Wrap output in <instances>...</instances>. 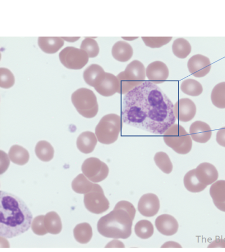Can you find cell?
Instances as JSON below:
<instances>
[{"label":"cell","mask_w":225,"mask_h":252,"mask_svg":"<svg viewBox=\"0 0 225 252\" xmlns=\"http://www.w3.org/2000/svg\"><path fill=\"white\" fill-rule=\"evenodd\" d=\"M94 87L96 91L102 96L109 97L119 93L120 84L116 76L111 73L104 72L96 80Z\"/></svg>","instance_id":"30bf717a"},{"label":"cell","mask_w":225,"mask_h":252,"mask_svg":"<svg viewBox=\"0 0 225 252\" xmlns=\"http://www.w3.org/2000/svg\"><path fill=\"white\" fill-rule=\"evenodd\" d=\"M173 103L157 85L145 81L124 97L121 117L129 126L162 135L176 121Z\"/></svg>","instance_id":"6da1fadb"},{"label":"cell","mask_w":225,"mask_h":252,"mask_svg":"<svg viewBox=\"0 0 225 252\" xmlns=\"http://www.w3.org/2000/svg\"><path fill=\"white\" fill-rule=\"evenodd\" d=\"M174 109L176 119L185 123L192 121L197 112L195 103L188 98L180 99L174 104Z\"/></svg>","instance_id":"7c38bea8"},{"label":"cell","mask_w":225,"mask_h":252,"mask_svg":"<svg viewBox=\"0 0 225 252\" xmlns=\"http://www.w3.org/2000/svg\"><path fill=\"white\" fill-rule=\"evenodd\" d=\"M104 72H105L102 66L96 64H92L84 72L83 77L85 82L90 86L94 87L96 80Z\"/></svg>","instance_id":"d6a6232c"},{"label":"cell","mask_w":225,"mask_h":252,"mask_svg":"<svg viewBox=\"0 0 225 252\" xmlns=\"http://www.w3.org/2000/svg\"><path fill=\"white\" fill-rule=\"evenodd\" d=\"M146 77L149 82L155 84L163 83L168 78L169 70L167 65L162 62H153L146 69Z\"/></svg>","instance_id":"5bb4252c"},{"label":"cell","mask_w":225,"mask_h":252,"mask_svg":"<svg viewBox=\"0 0 225 252\" xmlns=\"http://www.w3.org/2000/svg\"><path fill=\"white\" fill-rule=\"evenodd\" d=\"M155 225L161 234L166 236H171L176 234L179 227V223L176 219L166 214L156 218Z\"/></svg>","instance_id":"e0dca14e"},{"label":"cell","mask_w":225,"mask_h":252,"mask_svg":"<svg viewBox=\"0 0 225 252\" xmlns=\"http://www.w3.org/2000/svg\"><path fill=\"white\" fill-rule=\"evenodd\" d=\"M84 202L86 208L95 215H100L109 208V202L102 188L96 184L92 191L84 194Z\"/></svg>","instance_id":"ba28073f"},{"label":"cell","mask_w":225,"mask_h":252,"mask_svg":"<svg viewBox=\"0 0 225 252\" xmlns=\"http://www.w3.org/2000/svg\"><path fill=\"white\" fill-rule=\"evenodd\" d=\"M185 188L189 191L198 193L203 191L207 186L201 183L195 175V169L187 173L184 179Z\"/></svg>","instance_id":"484cf974"},{"label":"cell","mask_w":225,"mask_h":252,"mask_svg":"<svg viewBox=\"0 0 225 252\" xmlns=\"http://www.w3.org/2000/svg\"><path fill=\"white\" fill-rule=\"evenodd\" d=\"M97 138L94 132L85 131L79 136L76 141L78 150L84 154L92 153L97 143Z\"/></svg>","instance_id":"ffe728a7"},{"label":"cell","mask_w":225,"mask_h":252,"mask_svg":"<svg viewBox=\"0 0 225 252\" xmlns=\"http://www.w3.org/2000/svg\"><path fill=\"white\" fill-rule=\"evenodd\" d=\"M8 158L13 163L24 165L28 162L30 156L28 151L22 146L13 145L9 151Z\"/></svg>","instance_id":"603a6c76"},{"label":"cell","mask_w":225,"mask_h":252,"mask_svg":"<svg viewBox=\"0 0 225 252\" xmlns=\"http://www.w3.org/2000/svg\"><path fill=\"white\" fill-rule=\"evenodd\" d=\"M137 208L138 212L143 216L154 217L160 211V199L155 194H143L138 201Z\"/></svg>","instance_id":"4fadbf2b"},{"label":"cell","mask_w":225,"mask_h":252,"mask_svg":"<svg viewBox=\"0 0 225 252\" xmlns=\"http://www.w3.org/2000/svg\"><path fill=\"white\" fill-rule=\"evenodd\" d=\"M154 160L155 163L162 172L166 174H169L173 169V165L167 155L164 152H157L155 156Z\"/></svg>","instance_id":"836d02e7"},{"label":"cell","mask_w":225,"mask_h":252,"mask_svg":"<svg viewBox=\"0 0 225 252\" xmlns=\"http://www.w3.org/2000/svg\"><path fill=\"white\" fill-rule=\"evenodd\" d=\"M108 245H111L107 247H119V248H124L125 246H124V244L122 243V242L119 241L118 240H113L112 242H110Z\"/></svg>","instance_id":"7bdbcfd3"},{"label":"cell","mask_w":225,"mask_h":252,"mask_svg":"<svg viewBox=\"0 0 225 252\" xmlns=\"http://www.w3.org/2000/svg\"><path fill=\"white\" fill-rule=\"evenodd\" d=\"M161 248H182L181 246L175 242L169 241L166 242L161 246Z\"/></svg>","instance_id":"b9f144b4"},{"label":"cell","mask_w":225,"mask_h":252,"mask_svg":"<svg viewBox=\"0 0 225 252\" xmlns=\"http://www.w3.org/2000/svg\"><path fill=\"white\" fill-rule=\"evenodd\" d=\"M190 135L195 142L205 144L211 139L212 131L207 123L195 121L190 126Z\"/></svg>","instance_id":"2e32d148"},{"label":"cell","mask_w":225,"mask_h":252,"mask_svg":"<svg viewBox=\"0 0 225 252\" xmlns=\"http://www.w3.org/2000/svg\"><path fill=\"white\" fill-rule=\"evenodd\" d=\"M210 194L215 206L220 211L225 212V180L214 183L210 188Z\"/></svg>","instance_id":"d6986e66"},{"label":"cell","mask_w":225,"mask_h":252,"mask_svg":"<svg viewBox=\"0 0 225 252\" xmlns=\"http://www.w3.org/2000/svg\"><path fill=\"white\" fill-rule=\"evenodd\" d=\"M195 172L200 182L207 187L217 182L219 178V173L216 167L209 163L200 164L195 169Z\"/></svg>","instance_id":"ac0fdd59"},{"label":"cell","mask_w":225,"mask_h":252,"mask_svg":"<svg viewBox=\"0 0 225 252\" xmlns=\"http://www.w3.org/2000/svg\"><path fill=\"white\" fill-rule=\"evenodd\" d=\"M172 50L177 58L184 59L188 58L192 51V47L189 41L184 38H178L176 39L172 46Z\"/></svg>","instance_id":"f1b7e54d"},{"label":"cell","mask_w":225,"mask_h":252,"mask_svg":"<svg viewBox=\"0 0 225 252\" xmlns=\"http://www.w3.org/2000/svg\"><path fill=\"white\" fill-rule=\"evenodd\" d=\"M121 74L129 82L139 86L145 82L146 74L144 65L138 60H134L129 63Z\"/></svg>","instance_id":"9a60e30c"},{"label":"cell","mask_w":225,"mask_h":252,"mask_svg":"<svg viewBox=\"0 0 225 252\" xmlns=\"http://www.w3.org/2000/svg\"><path fill=\"white\" fill-rule=\"evenodd\" d=\"M73 232L75 239L81 244L89 243L93 236L92 227L87 222L81 223L76 225Z\"/></svg>","instance_id":"cb8c5ba5"},{"label":"cell","mask_w":225,"mask_h":252,"mask_svg":"<svg viewBox=\"0 0 225 252\" xmlns=\"http://www.w3.org/2000/svg\"><path fill=\"white\" fill-rule=\"evenodd\" d=\"M145 44L151 48H160L172 40V37H142Z\"/></svg>","instance_id":"d590c367"},{"label":"cell","mask_w":225,"mask_h":252,"mask_svg":"<svg viewBox=\"0 0 225 252\" xmlns=\"http://www.w3.org/2000/svg\"><path fill=\"white\" fill-rule=\"evenodd\" d=\"M81 170L85 177L95 183L101 182L106 179L109 172L108 165L95 158L86 159Z\"/></svg>","instance_id":"9c48e42d"},{"label":"cell","mask_w":225,"mask_h":252,"mask_svg":"<svg viewBox=\"0 0 225 252\" xmlns=\"http://www.w3.org/2000/svg\"><path fill=\"white\" fill-rule=\"evenodd\" d=\"M188 66L190 73L196 78L204 77L212 68L209 59L200 54L194 55L190 58Z\"/></svg>","instance_id":"8fae6325"},{"label":"cell","mask_w":225,"mask_h":252,"mask_svg":"<svg viewBox=\"0 0 225 252\" xmlns=\"http://www.w3.org/2000/svg\"><path fill=\"white\" fill-rule=\"evenodd\" d=\"M114 209H123L131 216L133 220L135 219L136 213V209L130 202L126 201H120L116 204Z\"/></svg>","instance_id":"f35d334b"},{"label":"cell","mask_w":225,"mask_h":252,"mask_svg":"<svg viewBox=\"0 0 225 252\" xmlns=\"http://www.w3.org/2000/svg\"><path fill=\"white\" fill-rule=\"evenodd\" d=\"M208 248H225V239H217L208 246Z\"/></svg>","instance_id":"60d3db41"},{"label":"cell","mask_w":225,"mask_h":252,"mask_svg":"<svg viewBox=\"0 0 225 252\" xmlns=\"http://www.w3.org/2000/svg\"><path fill=\"white\" fill-rule=\"evenodd\" d=\"M96 184L90 182V180L83 174L77 176L71 183V188L73 191L79 194H86L92 191Z\"/></svg>","instance_id":"4316f807"},{"label":"cell","mask_w":225,"mask_h":252,"mask_svg":"<svg viewBox=\"0 0 225 252\" xmlns=\"http://www.w3.org/2000/svg\"><path fill=\"white\" fill-rule=\"evenodd\" d=\"M15 83V79L10 70L7 68L0 69V87L3 89L12 87Z\"/></svg>","instance_id":"8d00e7d4"},{"label":"cell","mask_w":225,"mask_h":252,"mask_svg":"<svg viewBox=\"0 0 225 252\" xmlns=\"http://www.w3.org/2000/svg\"><path fill=\"white\" fill-rule=\"evenodd\" d=\"M135 232L141 239H148L154 234V226L149 220H142L138 221L135 226Z\"/></svg>","instance_id":"1f68e13d"},{"label":"cell","mask_w":225,"mask_h":252,"mask_svg":"<svg viewBox=\"0 0 225 252\" xmlns=\"http://www.w3.org/2000/svg\"><path fill=\"white\" fill-rule=\"evenodd\" d=\"M217 141L219 145L225 147V127L222 128L218 131Z\"/></svg>","instance_id":"ab89813d"},{"label":"cell","mask_w":225,"mask_h":252,"mask_svg":"<svg viewBox=\"0 0 225 252\" xmlns=\"http://www.w3.org/2000/svg\"><path fill=\"white\" fill-rule=\"evenodd\" d=\"M123 122L122 117L116 114L104 116L95 129V134L100 143L104 145L114 143L121 132Z\"/></svg>","instance_id":"277c9868"},{"label":"cell","mask_w":225,"mask_h":252,"mask_svg":"<svg viewBox=\"0 0 225 252\" xmlns=\"http://www.w3.org/2000/svg\"><path fill=\"white\" fill-rule=\"evenodd\" d=\"M211 100L215 107L225 108V82L215 85L211 94Z\"/></svg>","instance_id":"4dcf8cb0"},{"label":"cell","mask_w":225,"mask_h":252,"mask_svg":"<svg viewBox=\"0 0 225 252\" xmlns=\"http://www.w3.org/2000/svg\"><path fill=\"white\" fill-rule=\"evenodd\" d=\"M133 54L132 46L126 41H118L112 47V54L114 59L121 63H126L130 60Z\"/></svg>","instance_id":"7402d4cb"},{"label":"cell","mask_w":225,"mask_h":252,"mask_svg":"<svg viewBox=\"0 0 225 252\" xmlns=\"http://www.w3.org/2000/svg\"><path fill=\"white\" fill-rule=\"evenodd\" d=\"M59 58L65 67L69 69H82L88 63L89 56L86 52L74 47H66L62 50Z\"/></svg>","instance_id":"52a82bcc"},{"label":"cell","mask_w":225,"mask_h":252,"mask_svg":"<svg viewBox=\"0 0 225 252\" xmlns=\"http://www.w3.org/2000/svg\"><path fill=\"white\" fill-rule=\"evenodd\" d=\"M64 44L63 37H39L38 39V45L40 48L48 54L56 53Z\"/></svg>","instance_id":"44dd1931"},{"label":"cell","mask_w":225,"mask_h":252,"mask_svg":"<svg viewBox=\"0 0 225 252\" xmlns=\"http://www.w3.org/2000/svg\"><path fill=\"white\" fill-rule=\"evenodd\" d=\"M44 223L48 233L52 235L59 234L62 230L61 219L55 212L47 213L44 218Z\"/></svg>","instance_id":"d4e9b609"},{"label":"cell","mask_w":225,"mask_h":252,"mask_svg":"<svg viewBox=\"0 0 225 252\" xmlns=\"http://www.w3.org/2000/svg\"><path fill=\"white\" fill-rule=\"evenodd\" d=\"M80 49L88 54L89 58H94L97 56L99 48L96 41L92 38L86 37L81 43Z\"/></svg>","instance_id":"e575fe53"},{"label":"cell","mask_w":225,"mask_h":252,"mask_svg":"<svg viewBox=\"0 0 225 252\" xmlns=\"http://www.w3.org/2000/svg\"><path fill=\"white\" fill-rule=\"evenodd\" d=\"M71 98L80 115L86 118H93L97 115V99L92 90L86 88L79 89L73 93Z\"/></svg>","instance_id":"8992f818"},{"label":"cell","mask_w":225,"mask_h":252,"mask_svg":"<svg viewBox=\"0 0 225 252\" xmlns=\"http://www.w3.org/2000/svg\"><path fill=\"white\" fill-rule=\"evenodd\" d=\"M44 216H39L33 219L32 223V229L38 236H44L48 233L44 223Z\"/></svg>","instance_id":"74e56055"},{"label":"cell","mask_w":225,"mask_h":252,"mask_svg":"<svg viewBox=\"0 0 225 252\" xmlns=\"http://www.w3.org/2000/svg\"><path fill=\"white\" fill-rule=\"evenodd\" d=\"M32 215L26 204L15 195L0 191V235L11 239L31 227Z\"/></svg>","instance_id":"7a4b0ae2"},{"label":"cell","mask_w":225,"mask_h":252,"mask_svg":"<svg viewBox=\"0 0 225 252\" xmlns=\"http://www.w3.org/2000/svg\"><path fill=\"white\" fill-rule=\"evenodd\" d=\"M133 220L127 211L114 209L108 215L100 218L97 223V230L105 237L127 239L132 234Z\"/></svg>","instance_id":"3957f363"},{"label":"cell","mask_w":225,"mask_h":252,"mask_svg":"<svg viewBox=\"0 0 225 252\" xmlns=\"http://www.w3.org/2000/svg\"><path fill=\"white\" fill-rule=\"evenodd\" d=\"M181 90L184 94L194 97L199 96L203 91L202 84L198 81L193 79L184 80L181 83Z\"/></svg>","instance_id":"f546056e"},{"label":"cell","mask_w":225,"mask_h":252,"mask_svg":"<svg viewBox=\"0 0 225 252\" xmlns=\"http://www.w3.org/2000/svg\"><path fill=\"white\" fill-rule=\"evenodd\" d=\"M163 139L165 144L177 154L186 155L192 150V138L180 125L174 124L170 126L165 132Z\"/></svg>","instance_id":"5b68a950"},{"label":"cell","mask_w":225,"mask_h":252,"mask_svg":"<svg viewBox=\"0 0 225 252\" xmlns=\"http://www.w3.org/2000/svg\"><path fill=\"white\" fill-rule=\"evenodd\" d=\"M35 154L42 161H50L54 158L55 151L54 147L46 141H40L37 142L35 149Z\"/></svg>","instance_id":"83f0119b"}]
</instances>
